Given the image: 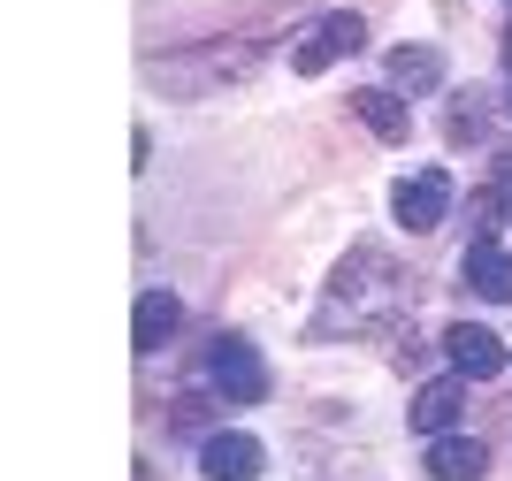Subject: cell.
<instances>
[{
	"label": "cell",
	"instance_id": "cell-11",
	"mask_svg": "<svg viewBox=\"0 0 512 481\" xmlns=\"http://www.w3.org/2000/svg\"><path fill=\"white\" fill-rule=\"evenodd\" d=\"M451 420H459V382H421L413 390V428L421 436H451Z\"/></svg>",
	"mask_w": 512,
	"mask_h": 481
},
{
	"label": "cell",
	"instance_id": "cell-9",
	"mask_svg": "<svg viewBox=\"0 0 512 481\" xmlns=\"http://www.w3.org/2000/svg\"><path fill=\"white\" fill-rule=\"evenodd\" d=\"M176 329H184V298L176 291H146L138 298V352H161Z\"/></svg>",
	"mask_w": 512,
	"mask_h": 481
},
{
	"label": "cell",
	"instance_id": "cell-7",
	"mask_svg": "<svg viewBox=\"0 0 512 481\" xmlns=\"http://www.w3.org/2000/svg\"><path fill=\"white\" fill-rule=\"evenodd\" d=\"M467 291L490 298V306L512 298V252L497 245V237H474V245H467Z\"/></svg>",
	"mask_w": 512,
	"mask_h": 481
},
{
	"label": "cell",
	"instance_id": "cell-10",
	"mask_svg": "<svg viewBox=\"0 0 512 481\" xmlns=\"http://www.w3.org/2000/svg\"><path fill=\"white\" fill-rule=\"evenodd\" d=\"M352 115H360L383 146H398V138H413V123H406V92H360L352 100Z\"/></svg>",
	"mask_w": 512,
	"mask_h": 481
},
{
	"label": "cell",
	"instance_id": "cell-3",
	"mask_svg": "<svg viewBox=\"0 0 512 481\" xmlns=\"http://www.w3.org/2000/svg\"><path fill=\"white\" fill-rule=\"evenodd\" d=\"M390 214H398V230H436L451 214V176L444 168H413V176H398V191H390Z\"/></svg>",
	"mask_w": 512,
	"mask_h": 481
},
{
	"label": "cell",
	"instance_id": "cell-2",
	"mask_svg": "<svg viewBox=\"0 0 512 481\" xmlns=\"http://www.w3.org/2000/svg\"><path fill=\"white\" fill-rule=\"evenodd\" d=\"M360 46H367V16L337 8V16H321L314 31H306V39L291 46V69H299V77H321L329 62H344V54H360Z\"/></svg>",
	"mask_w": 512,
	"mask_h": 481
},
{
	"label": "cell",
	"instance_id": "cell-4",
	"mask_svg": "<svg viewBox=\"0 0 512 481\" xmlns=\"http://www.w3.org/2000/svg\"><path fill=\"white\" fill-rule=\"evenodd\" d=\"M444 359L459 367V382H497L505 375V344H497L482 321H451L444 329Z\"/></svg>",
	"mask_w": 512,
	"mask_h": 481
},
{
	"label": "cell",
	"instance_id": "cell-6",
	"mask_svg": "<svg viewBox=\"0 0 512 481\" xmlns=\"http://www.w3.org/2000/svg\"><path fill=\"white\" fill-rule=\"evenodd\" d=\"M490 443L482 436H428V481H482Z\"/></svg>",
	"mask_w": 512,
	"mask_h": 481
},
{
	"label": "cell",
	"instance_id": "cell-8",
	"mask_svg": "<svg viewBox=\"0 0 512 481\" xmlns=\"http://www.w3.org/2000/svg\"><path fill=\"white\" fill-rule=\"evenodd\" d=\"M436 84H444L436 46H390V92H436Z\"/></svg>",
	"mask_w": 512,
	"mask_h": 481
},
{
	"label": "cell",
	"instance_id": "cell-1",
	"mask_svg": "<svg viewBox=\"0 0 512 481\" xmlns=\"http://www.w3.org/2000/svg\"><path fill=\"white\" fill-rule=\"evenodd\" d=\"M207 375H214V390L230 405H260L268 398V367H260V352L245 344V336H214L207 344Z\"/></svg>",
	"mask_w": 512,
	"mask_h": 481
},
{
	"label": "cell",
	"instance_id": "cell-5",
	"mask_svg": "<svg viewBox=\"0 0 512 481\" xmlns=\"http://www.w3.org/2000/svg\"><path fill=\"white\" fill-rule=\"evenodd\" d=\"M260 466H268V451H260L253 436H237V428L199 443V474L207 481H260Z\"/></svg>",
	"mask_w": 512,
	"mask_h": 481
}]
</instances>
